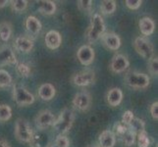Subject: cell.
I'll use <instances>...</instances> for the list:
<instances>
[{
  "label": "cell",
  "instance_id": "36",
  "mask_svg": "<svg viewBox=\"0 0 158 147\" xmlns=\"http://www.w3.org/2000/svg\"><path fill=\"white\" fill-rule=\"evenodd\" d=\"M125 3H126V6L131 9V10H137L140 7L141 3H143V1L141 0H126L125 1Z\"/></svg>",
  "mask_w": 158,
  "mask_h": 147
},
{
  "label": "cell",
  "instance_id": "3",
  "mask_svg": "<svg viewBox=\"0 0 158 147\" xmlns=\"http://www.w3.org/2000/svg\"><path fill=\"white\" fill-rule=\"evenodd\" d=\"M150 79L146 74L139 72H129L125 77V84L130 88L143 89L149 85Z\"/></svg>",
  "mask_w": 158,
  "mask_h": 147
},
{
  "label": "cell",
  "instance_id": "23",
  "mask_svg": "<svg viewBox=\"0 0 158 147\" xmlns=\"http://www.w3.org/2000/svg\"><path fill=\"white\" fill-rule=\"evenodd\" d=\"M128 128L135 134H139V133L145 130V123L139 118H134L133 121L128 125Z\"/></svg>",
  "mask_w": 158,
  "mask_h": 147
},
{
  "label": "cell",
  "instance_id": "21",
  "mask_svg": "<svg viewBox=\"0 0 158 147\" xmlns=\"http://www.w3.org/2000/svg\"><path fill=\"white\" fill-rule=\"evenodd\" d=\"M48 137L42 130L32 133V137L31 140V147H47L48 146Z\"/></svg>",
  "mask_w": 158,
  "mask_h": 147
},
{
  "label": "cell",
  "instance_id": "6",
  "mask_svg": "<svg viewBox=\"0 0 158 147\" xmlns=\"http://www.w3.org/2000/svg\"><path fill=\"white\" fill-rule=\"evenodd\" d=\"M134 46L135 51H137L140 56H143L145 59H151L153 57V45L151 44L148 39L145 37L139 36L135 39Z\"/></svg>",
  "mask_w": 158,
  "mask_h": 147
},
{
  "label": "cell",
  "instance_id": "7",
  "mask_svg": "<svg viewBox=\"0 0 158 147\" xmlns=\"http://www.w3.org/2000/svg\"><path fill=\"white\" fill-rule=\"evenodd\" d=\"M55 120H56V118L51 111L42 110L36 115L35 122L36 125V128L40 129V130H43V129H46L48 128H50L51 126H53Z\"/></svg>",
  "mask_w": 158,
  "mask_h": 147
},
{
  "label": "cell",
  "instance_id": "34",
  "mask_svg": "<svg viewBox=\"0 0 158 147\" xmlns=\"http://www.w3.org/2000/svg\"><path fill=\"white\" fill-rule=\"evenodd\" d=\"M55 143L59 147H69L70 145V141L67 137H65L64 134H58L57 137L55 139Z\"/></svg>",
  "mask_w": 158,
  "mask_h": 147
},
{
  "label": "cell",
  "instance_id": "42",
  "mask_svg": "<svg viewBox=\"0 0 158 147\" xmlns=\"http://www.w3.org/2000/svg\"><path fill=\"white\" fill-rule=\"evenodd\" d=\"M89 147H99L98 145H90V146H89Z\"/></svg>",
  "mask_w": 158,
  "mask_h": 147
},
{
  "label": "cell",
  "instance_id": "26",
  "mask_svg": "<svg viewBox=\"0 0 158 147\" xmlns=\"http://www.w3.org/2000/svg\"><path fill=\"white\" fill-rule=\"evenodd\" d=\"M135 137H137V134H135V133H133L132 130H130L129 128H128L127 132L125 133L120 138H121L122 142H123V144H124L125 146L130 147V146H132V145L135 143Z\"/></svg>",
  "mask_w": 158,
  "mask_h": 147
},
{
  "label": "cell",
  "instance_id": "13",
  "mask_svg": "<svg viewBox=\"0 0 158 147\" xmlns=\"http://www.w3.org/2000/svg\"><path fill=\"white\" fill-rule=\"evenodd\" d=\"M101 39L104 45L110 50H117L121 46V39L115 32H105L102 35Z\"/></svg>",
  "mask_w": 158,
  "mask_h": 147
},
{
  "label": "cell",
  "instance_id": "18",
  "mask_svg": "<svg viewBox=\"0 0 158 147\" xmlns=\"http://www.w3.org/2000/svg\"><path fill=\"white\" fill-rule=\"evenodd\" d=\"M107 102L112 107H116L121 104L123 100V92L118 88H113L107 93Z\"/></svg>",
  "mask_w": 158,
  "mask_h": 147
},
{
  "label": "cell",
  "instance_id": "22",
  "mask_svg": "<svg viewBox=\"0 0 158 147\" xmlns=\"http://www.w3.org/2000/svg\"><path fill=\"white\" fill-rule=\"evenodd\" d=\"M39 11L42 15L50 16L56 12V4L50 0L39 1Z\"/></svg>",
  "mask_w": 158,
  "mask_h": 147
},
{
  "label": "cell",
  "instance_id": "4",
  "mask_svg": "<svg viewBox=\"0 0 158 147\" xmlns=\"http://www.w3.org/2000/svg\"><path fill=\"white\" fill-rule=\"evenodd\" d=\"M34 130L26 120L19 118L15 124V137L19 141L24 143H30Z\"/></svg>",
  "mask_w": 158,
  "mask_h": 147
},
{
  "label": "cell",
  "instance_id": "25",
  "mask_svg": "<svg viewBox=\"0 0 158 147\" xmlns=\"http://www.w3.org/2000/svg\"><path fill=\"white\" fill-rule=\"evenodd\" d=\"M117 4L114 0H104L100 4V11L103 15H110L116 11Z\"/></svg>",
  "mask_w": 158,
  "mask_h": 147
},
{
  "label": "cell",
  "instance_id": "37",
  "mask_svg": "<svg viewBox=\"0 0 158 147\" xmlns=\"http://www.w3.org/2000/svg\"><path fill=\"white\" fill-rule=\"evenodd\" d=\"M135 117H134V113L132 112V111H130V110H128V111H125L124 113H123V116H122V123L123 124H125L126 126H128V125L133 121V119H134Z\"/></svg>",
  "mask_w": 158,
  "mask_h": 147
},
{
  "label": "cell",
  "instance_id": "11",
  "mask_svg": "<svg viewBox=\"0 0 158 147\" xmlns=\"http://www.w3.org/2000/svg\"><path fill=\"white\" fill-rule=\"evenodd\" d=\"M95 53L94 50L89 45H83L81 46L77 52V57L81 65L84 66H89L94 62Z\"/></svg>",
  "mask_w": 158,
  "mask_h": 147
},
{
  "label": "cell",
  "instance_id": "19",
  "mask_svg": "<svg viewBox=\"0 0 158 147\" xmlns=\"http://www.w3.org/2000/svg\"><path fill=\"white\" fill-rule=\"evenodd\" d=\"M139 28L141 34L145 36H148L153 34L154 29H155V24L152 19L148 17H143L139 22Z\"/></svg>",
  "mask_w": 158,
  "mask_h": 147
},
{
  "label": "cell",
  "instance_id": "12",
  "mask_svg": "<svg viewBox=\"0 0 158 147\" xmlns=\"http://www.w3.org/2000/svg\"><path fill=\"white\" fill-rule=\"evenodd\" d=\"M17 58L13 49L9 45L0 46V66L4 65H17Z\"/></svg>",
  "mask_w": 158,
  "mask_h": 147
},
{
  "label": "cell",
  "instance_id": "10",
  "mask_svg": "<svg viewBox=\"0 0 158 147\" xmlns=\"http://www.w3.org/2000/svg\"><path fill=\"white\" fill-rule=\"evenodd\" d=\"M91 96L88 91H81L75 95L73 105L80 111H86L90 106Z\"/></svg>",
  "mask_w": 158,
  "mask_h": 147
},
{
  "label": "cell",
  "instance_id": "38",
  "mask_svg": "<svg viewBox=\"0 0 158 147\" xmlns=\"http://www.w3.org/2000/svg\"><path fill=\"white\" fill-rule=\"evenodd\" d=\"M150 114L154 120H158V102H153L150 106Z\"/></svg>",
  "mask_w": 158,
  "mask_h": 147
},
{
  "label": "cell",
  "instance_id": "41",
  "mask_svg": "<svg viewBox=\"0 0 158 147\" xmlns=\"http://www.w3.org/2000/svg\"><path fill=\"white\" fill-rule=\"evenodd\" d=\"M49 147H59V146H57V145H56L55 143H53V144H51V145H50Z\"/></svg>",
  "mask_w": 158,
  "mask_h": 147
},
{
  "label": "cell",
  "instance_id": "15",
  "mask_svg": "<svg viewBox=\"0 0 158 147\" xmlns=\"http://www.w3.org/2000/svg\"><path fill=\"white\" fill-rule=\"evenodd\" d=\"M14 45H15V48L17 49V50H19L20 52L29 53L32 50V48H34V42H32V40L30 37L21 35L15 39Z\"/></svg>",
  "mask_w": 158,
  "mask_h": 147
},
{
  "label": "cell",
  "instance_id": "1",
  "mask_svg": "<svg viewBox=\"0 0 158 147\" xmlns=\"http://www.w3.org/2000/svg\"><path fill=\"white\" fill-rule=\"evenodd\" d=\"M74 121H75L74 111L70 108H65L60 113L58 119L55 120V122L53 124V128L59 134H65L68 132H70V129L74 124Z\"/></svg>",
  "mask_w": 158,
  "mask_h": 147
},
{
  "label": "cell",
  "instance_id": "5",
  "mask_svg": "<svg viewBox=\"0 0 158 147\" xmlns=\"http://www.w3.org/2000/svg\"><path fill=\"white\" fill-rule=\"evenodd\" d=\"M13 99L19 106H27L35 102V96L23 86L14 85Z\"/></svg>",
  "mask_w": 158,
  "mask_h": 147
},
{
  "label": "cell",
  "instance_id": "28",
  "mask_svg": "<svg viewBox=\"0 0 158 147\" xmlns=\"http://www.w3.org/2000/svg\"><path fill=\"white\" fill-rule=\"evenodd\" d=\"M12 117V109L7 104H0V121L6 122Z\"/></svg>",
  "mask_w": 158,
  "mask_h": 147
},
{
  "label": "cell",
  "instance_id": "29",
  "mask_svg": "<svg viewBox=\"0 0 158 147\" xmlns=\"http://www.w3.org/2000/svg\"><path fill=\"white\" fill-rule=\"evenodd\" d=\"M16 70H17L18 74L21 76V77H24V78L30 77L31 73V67L26 63H18L17 67H16Z\"/></svg>",
  "mask_w": 158,
  "mask_h": 147
},
{
  "label": "cell",
  "instance_id": "16",
  "mask_svg": "<svg viewBox=\"0 0 158 147\" xmlns=\"http://www.w3.org/2000/svg\"><path fill=\"white\" fill-rule=\"evenodd\" d=\"M41 23L40 20L35 18V16H29L26 20V30L29 32V35L32 36H36L41 31Z\"/></svg>",
  "mask_w": 158,
  "mask_h": 147
},
{
  "label": "cell",
  "instance_id": "8",
  "mask_svg": "<svg viewBox=\"0 0 158 147\" xmlns=\"http://www.w3.org/2000/svg\"><path fill=\"white\" fill-rule=\"evenodd\" d=\"M95 73L92 70H84L75 74L72 78V81L77 86H88L94 83Z\"/></svg>",
  "mask_w": 158,
  "mask_h": 147
},
{
  "label": "cell",
  "instance_id": "14",
  "mask_svg": "<svg viewBox=\"0 0 158 147\" xmlns=\"http://www.w3.org/2000/svg\"><path fill=\"white\" fill-rule=\"evenodd\" d=\"M44 41L46 46L51 49V50H55L59 48L62 43V37L57 31H49L45 35Z\"/></svg>",
  "mask_w": 158,
  "mask_h": 147
},
{
  "label": "cell",
  "instance_id": "32",
  "mask_svg": "<svg viewBox=\"0 0 158 147\" xmlns=\"http://www.w3.org/2000/svg\"><path fill=\"white\" fill-rule=\"evenodd\" d=\"M114 132L113 133L115 134V137L117 135L118 137H121L122 135L127 132L128 129V126H126L125 124H123L122 122H117L115 125H114Z\"/></svg>",
  "mask_w": 158,
  "mask_h": 147
},
{
  "label": "cell",
  "instance_id": "27",
  "mask_svg": "<svg viewBox=\"0 0 158 147\" xmlns=\"http://www.w3.org/2000/svg\"><path fill=\"white\" fill-rule=\"evenodd\" d=\"M12 84V77L6 70H0V88H8Z\"/></svg>",
  "mask_w": 158,
  "mask_h": 147
},
{
  "label": "cell",
  "instance_id": "39",
  "mask_svg": "<svg viewBox=\"0 0 158 147\" xmlns=\"http://www.w3.org/2000/svg\"><path fill=\"white\" fill-rule=\"evenodd\" d=\"M0 147H11V145L6 139L0 138Z\"/></svg>",
  "mask_w": 158,
  "mask_h": 147
},
{
  "label": "cell",
  "instance_id": "40",
  "mask_svg": "<svg viewBox=\"0 0 158 147\" xmlns=\"http://www.w3.org/2000/svg\"><path fill=\"white\" fill-rule=\"evenodd\" d=\"M8 3H9V1H7V0H0V8L5 7Z\"/></svg>",
  "mask_w": 158,
  "mask_h": 147
},
{
  "label": "cell",
  "instance_id": "31",
  "mask_svg": "<svg viewBox=\"0 0 158 147\" xmlns=\"http://www.w3.org/2000/svg\"><path fill=\"white\" fill-rule=\"evenodd\" d=\"M138 138V145L139 147H148L150 145V140L148 137V134L146 130L141 132L139 134H137Z\"/></svg>",
  "mask_w": 158,
  "mask_h": 147
},
{
  "label": "cell",
  "instance_id": "35",
  "mask_svg": "<svg viewBox=\"0 0 158 147\" xmlns=\"http://www.w3.org/2000/svg\"><path fill=\"white\" fill-rule=\"evenodd\" d=\"M78 7L85 11V12H90L92 8V1L91 0H81V1H78Z\"/></svg>",
  "mask_w": 158,
  "mask_h": 147
},
{
  "label": "cell",
  "instance_id": "2",
  "mask_svg": "<svg viewBox=\"0 0 158 147\" xmlns=\"http://www.w3.org/2000/svg\"><path fill=\"white\" fill-rule=\"evenodd\" d=\"M105 32V24L100 14H94L90 20V26L86 31V39L89 43L98 40Z\"/></svg>",
  "mask_w": 158,
  "mask_h": 147
},
{
  "label": "cell",
  "instance_id": "20",
  "mask_svg": "<svg viewBox=\"0 0 158 147\" xmlns=\"http://www.w3.org/2000/svg\"><path fill=\"white\" fill-rule=\"evenodd\" d=\"M56 94V89L51 84H43L39 88V96L44 101H49L53 99Z\"/></svg>",
  "mask_w": 158,
  "mask_h": 147
},
{
  "label": "cell",
  "instance_id": "24",
  "mask_svg": "<svg viewBox=\"0 0 158 147\" xmlns=\"http://www.w3.org/2000/svg\"><path fill=\"white\" fill-rule=\"evenodd\" d=\"M12 35V25L9 22H3L0 24V39L2 41H8Z\"/></svg>",
  "mask_w": 158,
  "mask_h": 147
},
{
  "label": "cell",
  "instance_id": "17",
  "mask_svg": "<svg viewBox=\"0 0 158 147\" xmlns=\"http://www.w3.org/2000/svg\"><path fill=\"white\" fill-rule=\"evenodd\" d=\"M99 147H114L116 143V137L112 130L105 129L99 135Z\"/></svg>",
  "mask_w": 158,
  "mask_h": 147
},
{
  "label": "cell",
  "instance_id": "30",
  "mask_svg": "<svg viewBox=\"0 0 158 147\" xmlns=\"http://www.w3.org/2000/svg\"><path fill=\"white\" fill-rule=\"evenodd\" d=\"M11 3V7L16 12H23L28 7V1L26 0H13V1H10Z\"/></svg>",
  "mask_w": 158,
  "mask_h": 147
},
{
  "label": "cell",
  "instance_id": "9",
  "mask_svg": "<svg viewBox=\"0 0 158 147\" xmlns=\"http://www.w3.org/2000/svg\"><path fill=\"white\" fill-rule=\"evenodd\" d=\"M130 66V62L127 56H125L124 54H116L114 55L111 63H110V70L115 74L123 73L125 70L128 69Z\"/></svg>",
  "mask_w": 158,
  "mask_h": 147
},
{
  "label": "cell",
  "instance_id": "33",
  "mask_svg": "<svg viewBox=\"0 0 158 147\" xmlns=\"http://www.w3.org/2000/svg\"><path fill=\"white\" fill-rule=\"evenodd\" d=\"M148 70L149 73L154 76V77H157L158 75V58L157 57H152L149 62H148Z\"/></svg>",
  "mask_w": 158,
  "mask_h": 147
}]
</instances>
